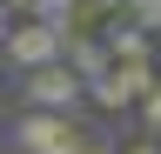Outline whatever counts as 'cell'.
Returning a JSON list of instances; mask_svg holds the SVG:
<instances>
[{
    "label": "cell",
    "mask_w": 161,
    "mask_h": 154,
    "mask_svg": "<svg viewBox=\"0 0 161 154\" xmlns=\"http://www.w3.org/2000/svg\"><path fill=\"white\" fill-rule=\"evenodd\" d=\"M14 20H20V13L7 7V0H0V54H7V40H14Z\"/></svg>",
    "instance_id": "obj_8"
},
{
    "label": "cell",
    "mask_w": 161,
    "mask_h": 154,
    "mask_svg": "<svg viewBox=\"0 0 161 154\" xmlns=\"http://www.w3.org/2000/svg\"><path fill=\"white\" fill-rule=\"evenodd\" d=\"M7 7H14V13H40L47 0H7Z\"/></svg>",
    "instance_id": "obj_9"
},
{
    "label": "cell",
    "mask_w": 161,
    "mask_h": 154,
    "mask_svg": "<svg viewBox=\"0 0 161 154\" xmlns=\"http://www.w3.org/2000/svg\"><path fill=\"white\" fill-rule=\"evenodd\" d=\"M60 61L80 74V87H94V81L114 74V54H108V40H94V34H67V54H60Z\"/></svg>",
    "instance_id": "obj_4"
},
{
    "label": "cell",
    "mask_w": 161,
    "mask_h": 154,
    "mask_svg": "<svg viewBox=\"0 0 161 154\" xmlns=\"http://www.w3.org/2000/svg\"><path fill=\"white\" fill-rule=\"evenodd\" d=\"M121 154H161V147H154V141H141V147H121Z\"/></svg>",
    "instance_id": "obj_10"
},
{
    "label": "cell",
    "mask_w": 161,
    "mask_h": 154,
    "mask_svg": "<svg viewBox=\"0 0 161 154\" xmlns=\"http://www.w3.org/2000/svg\"><path fill=\"white\" fill-rule=\"evenodd\" d=\"M20 81H27V107H40V114H60V107H74L80 94V74L60 61V67H40V74H20Z\"/></svg>",
    "instance_id": "obj_2"
},
{
    "label": "cell",
    "mask_w": 161,
    "mask_h": 154,
    "mask_svg": "<svg viewBox=\"0 0 161 154\" xmlns=\"http://www.w3.org/2000/svg\"><path fill=\"white\" fill-rule=\"evenodd\" d=\"M60 54H67V34L47 27V20H34V13H20L14 20V40H7V61L20 74H40V67H60Z\"/></svg>",
    "instance_id": "obj_1"
},
{
    "label": "cell",
    "mask_w": 161,
    "mask_h": 154,
    "mask_svg": "<svg viewBox=\"0 0 161 154\" xmlns=\"http://www.w3.org/2000/svg\"><path fill=\"white\" fill-rule=\"evenodd\" d=\"M121 20L154 40V34H161V0H121Z\"/></svg>",
    "instance_id": "obj_6"
},
{
    "label": "cell",
    "mask_w": 161,
    "mask_h": 154,
    "mask_svg": "<svg viewBox=\"0 0 161 154\" xmlns=\"http://www.w3.org/2000/svg\"><path fill=\"white\" fill-rule=\"evenodd\" d=\"M141 121H148V127L161 134V81H154V94H148V101H141Z\"/></svg>",
    "instance_id": "obj_7"
},
{
    "label": "cell",
    "mask_w": 161,
    "mask_h": 154,
    "mask_svg": "<svg viewBox=\"0 0 161 154\" xmlns=\"http://www.w3.org/2000/svg\"><path fill=\"white\" fill-rule=\"evenodd\" d=\"M154 94V67H114L108 81H94L87 87V101L94 107H108V114H121V107H141Z\"/></svg>",
    "instance_id": "obj_3"
},
{
    "label": "cell",
    "mask_w": 161,
    "mask_h": 154,
    "mask_svg": "<svg viewBox=\"0 0 161 154\" xmlns=\"http://www.w3.org/2000/svg\"><path fill=\"white\" fill-rule=\"evenodd\" d=\"M108 54H114V67H148V61H154V40H148V34H134L128 20H121V27L108 34Z\"/></svg>",
    "instance_id": "obj_5"
}]
</instances>
